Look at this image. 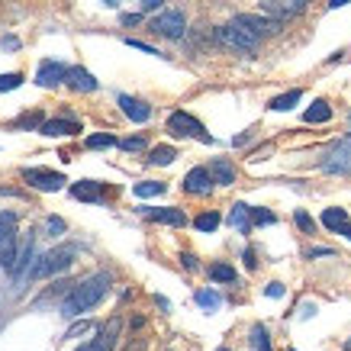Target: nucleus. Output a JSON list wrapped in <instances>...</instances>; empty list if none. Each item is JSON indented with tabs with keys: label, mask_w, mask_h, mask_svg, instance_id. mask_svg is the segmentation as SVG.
Wrapping results in <instances>:
<instances>
[{
	"label": "nucleus",
	"mask_w": 351,
	"mask_h": 351,
	"mask_svg": "<svg viewBox=\"0 0 351 351\" xmlns=\"http://www.w3.org/2000/svg\"><path fill=\"white\" fill-rule=\"evenodd\" d=\"M132 193H136V197H161V193H165V184L161 181H142V184L132 187Z\"/></svg>",
	"instance_id": "28"
},
{
	"label": "nucleus",
	"mask_w": 351,
	"mask_h": 351,
	"mask_svg": "<svg viewBox=\"0 0 351 351\" xmlns=\"http://www.w3.org/2000/svg\"><path fill=\"white\" fill-rule=\"evenodd\" d=\"M216 39H219L226 49H232V52H245V55H252L258 49V43H261L255 32L245 29L242 23H235V20L229 23V26H219V29H216Z\"/></svg>",
	"instance_id": "4"
},
{
	"label": "nucleus",
	"mask_w": 351,
	"mask_h": 351,
	"mask_svg": "<svg viewBox=\"0 0 351 351\" xmlns=\"http://www.w3.org/2000/svg\"><path fill=\"white\" fill-rule=\"evenodd\" d=\"M64 75H68V68L58 62H43L39 64V71H36V84L39 87H55V84H64Z\"/></svg>",
	"instance_id": "14"
},
{
	"label": "nucleus",
	"mask_w": 351,
	"mask_h": 351,
	"mask_svg": "<svg viewBox=\"0 0 351 351\" xmlns=\"http://www.w3.org/2000/svg\"><path fill=\"white\" fill-rule=\"evenodd\" d=\"M261 13H267V16L277 20V23L297 16V10H293V3H290V0H261Z\"/></svg>",
	"instance_id": "18"
},
{
	"label": "nucleus",
	"mask_w": 351,
	"mask_h": 351,
	"mask_svg": "<svg viewBox=\"0 0 351 351\" xmlns=\"http://www.w3.org/2000/svg\"><path fill=\"white\" fill-rule=\"evenodd\" d=\"M341 235H345V239L351 242V223H348V226H341Z\"/></svg>",
	"instance_id": "51"
},
{
	"label": "nucleus",
	"mask_w": 351,
	"mask_h": 351,
	"mask_svg": "<svg viewBox=\"0 0 351 351\" xmlns=\"http://www.w3.org/2000/svg\"><path fill=\"white\" fill-rule=\"evenodd\" d=\"M235 23H242L245 29H252L258 39H265V36H277V32H280V26H284V23L271 20L267 13H239V16H235Z\"/></svg>",
	"instance_id": "8"
},
{
	"label": "nucleus",
	"mask_w": 351,
	"mask_h": 351,
	"mask_svg": "<svg viewBox=\"0 0 351 351\" xmlns=\"http://www.w3.org/2000/svg\"><path fill=\"white\" fill-rule=\"evenodd\" d=\"M213 174L210 168H191L187 171V178H184V191L187 193H197V197H206V193L213 191Z\"/></svg>",
	"instance_id": "9"
},
{
	"label": "nucleus",
	"mask_w": 351,
	"mask_h": 351,
	"mask_svg": "<svg viewBox=\"0 0 351 351\" xmlns=\"http://www.w3.org/2000/svg\"><path fill=\"white\" fill-rule=\"evenodd\" d=\"M181 265L187 267V271H197V255H191V252H184V255H181Z\"/></svg>",
	"instance_id": "42"
},
{
	"label": "nucleus",
	"mask_w": 351,
	"mask_h": 351,
	"mask_svg": "<svg viewBox=\"0 0 351 351\" xmlns=\"http://www.w3.org/2000/svg\"><path fill=\"white\" fill-rule=\"evenodd\" d=\"M110 284H113L110 271H97V274L84 277V280H81V284H75V287H71V293L64 297L62 316H64V319H77L81 313L94 309L97 303L110 293Z\"/></svg>",
	"instance_id": "1"
},
{
	"label": "nucleus",
	"mask_w": 351,
	"mask_h": 351,
	"mask_svg": "<svg viewBox=\"0 0 351 351\" xmlns=\"http://www.w3.org/2000/svg\"><path fill=\"white\" fill-rule=\"evenodd\" d=\"M119 149H123V152H142V149H145V138H142V136H129V138H123V142H119Z\"/></svg>",
	"instance_id": "34"
},
{
	"label": "nucleus",
	"mask_w": 351,
	"mask_h": 351,
	"mask_svg": "<svg viewBox=\"0 0 351 351\" xmlns=\"http://www.w3.org/2000/svg\"><path fill=\"white\" fill-rule=\"evenodd\" d=\"M210 174H213V181L219 184V187H229V184H235V168L226 158H216L213 165H210Z\"/></svg>",
	"instance_id": "20"
},
{
	"label": "nucleus",
	"mask_w": 351,
	"mask_h": 351,
	"mask_svg": "<svg viewBox=\"0 0 351 351\" xmlns=\"http://www.w3.org/2000/svg\"><path fill=\"white\" fill-rule=\"evenodd\" d=\"M165 0H142V10H158Z\"/></svg>",
	"instance_id": "46"
},
{
	"label": "nucleus",
	"mask_w": 351,
	"mask_h": 351,
	"mask_svg": "<svg viewBox=\"0 0 351 351\" xmlns=\"http://www.w3.org/2000/svg\"><path fill=\"white\" fill-rule=\"evenodd\" d=\"M87 329H90L87 322H75V326L68 329V335H64V339H77V335H81V332H87Z\"/></svg>",
	"instance_id": "41"
},
{
	"label": "nucleus",
	"mask_w": 351,
	"mask_h": 351,
	"mask_svg": "<svg viewBox=\"0 0 351 351\" xmlns=\"http://www.w3.org/2000/svg\"><path fill=\"white\" fill-rule=\"evenodd\" d=\"M245 265L252 267V271H255V267H258V261H255V252H252V248H245Z\"/></svg>",
	"instance_id": "45"
},
{
	"label": "nucleus",
	"mask_w": 351,
	"mask_h": 351,
	"mask_svg": "<svg viewBox=\"0 0 351 351\" xmlns=\"http://www.w3.org/2000/svg\"><path fill=\"white\" fill-rule=\"evenodd\" d=\"M252 345H255V351H271V335L265 326H252Z\"/></svg>",
	"instance_id": "30"
},
{
	"label": "nucleus",
	"mask_w": 351,
	"mask_h": 351,
	"mask_svg": "<svg viewBox=\"0 0 351 351\" xmlns=\"http://www.w3.org/2000/svg\"><path fill=\"white\" fill-rule=\"evenodd\" d=\"M71 197L75 200H87V203H104V184H97V181L71 184Z\"/></svg>",
	"instance_id": "17"
},
{
	"label": "nucleus",
	"mask_w": 351,
	"mask_h": 351,
	"mask_svg": "<svg viewBox=\"0 0 351 351\" xmlns=\"http://www.w3.org/2000/svg\"><path fill=\"white\" fill-rule=\"evenodd\" d=\"M142 213L149 216L152 223H161V226H187V216H184V210H178V206H161V210H142Z\"/></svg>",
	"instance_id": "15"
},
{
	"label": "nucleus",
	"mask_w": 351,
	"mask_h": 351,
	"mask_svg": "<svg viewBox=\"0 0 351 351\" xmlns=\"http://www.w3.org/2000/svg\"><path fill=\"white\" fill-rule=\"evenodd\" d=\"M126 45L129 49H138V52H145V55H161L155 45H149V43H138V39H126Z\"/></svg>",
	"instance_id": "37"
},
{
	"label": "nucleus",
	"mask_w": 351,
	"mask_h": 351,
	"mask_svg": "<svg viewBox=\"0 0 351 351\" xmlns=\"http://www.w3.org/2000/svg\"><path fill=\"white\" fill-rule=\"evenodd\" d=\"M219 223H223V219H219V213H213V210H210V213H200L197 219H193V226H197L200 232H216Z\"/></svg>",
	"instance_id": "27"
},
{
	"label": "nucleus",
	"mask_w": 351,
	"mask_h": 351,
	"mask_svg": "<svg viewBox=\"0 0 351 351\" xmlns=\"http://www.w3.org/2000/svg\"><path fill=\"white\" fill-rule=\"evenodd\" d=\"M3 239H16V213H10V210L0 213V242Z\"/></svg>",
	"instance_id": "26"
},
{
	"label": "nucleus",
	"mask_w": 351,
	"mask_h": 351,
	"mask_svg": "<svg viewBox=\"0 0 351 351\" xmlns=\"http://www.w3.org/2000/svg\"><path fill=\"white\" fill-rule=\"evenodd\" d=\"M229 223H232V229H239V232H252V206H245V203H235L232 213H229Z\"/></svg>",
	"instance_id": "19"
},
{
	"label": "nucleus",
	"mask_w": 351,
	"mask_h": 351,
	"mask_svg": "<svg viewBox=\"0 0 351 351\" xmlns=\"http://www.w3.org/2000/svg\"><path fill=\"white\" fill-rule=\"evenodd\" d=\"M64 84L71 87V90H81V94H90V90H97V77L87 71V68H81V64H75V68H68V75H64Z\"/></svg>",
	"instance_id": "11"
},
{
	"label": "nucleus",
	"mask_w": 351,
	"mask_h": 351,
	"mask_svg": "<svg viewBox=\"0 0 351 351\" xmlns=\"http://www.w3.org/2000/svg\"><path fill=\"white\" fill-rule=\"evenodd\" d=\"M39 132L43 136H77L81 132V123H75V119H45L43 126H39Z\"/></svg>",
	"instance_id": "16"
},
{
	"label": "nucleus",
	"mask_w": 351,
	"mask_h": 351,
	"mask_svg": "<svg viewBox=\"0 0 351 351\" xmlns=\"http://www.w3.org/2000/svg\"><path fill=\"white\" fill-rule=\"evenodd\" d=\"M23 181L29 184V187H36V191L43 193H55L62 191L64 184V174H58V171H49V168H26L23 171Z\"/></svg>",
	"instance_id": "5"
},
{
	"label": "nucleus",
	"mask_w": 351,
	"mask_h": 351,
	"mask_svg": "<svg viewBox=\"0 0 351 351\" xmlns=\"http://www.w3.org/2000/svg\"><path fill=\"white\" fill-rule=\"evenodd\" d=\"M119 107L126 113L132 123H149L152 119V107L145 100H138V97H129V94H119Z\"/></svg>",
	"instance_id": "12"
},
{
	"label": "nucleus",
	"mask_w": 351,
	"mask_h": 351,
	"mask_svg": "<svg viewBox=\"0 0 351 351\" xmlns=\"http://www.w3.org/2000/svg\"><path fill=\"white\" fill-rule=\"evenodd\" d=\"M16 126H20V129H26V126H43V117H39V113H26V117H20V119H16Z\"/></svg>",
	"instance_id": "36"
},
{
	"label": "nucleus",
	"mask_w": 351,
	"mask_h": 351,
	"mask_svg": "<svg viewBox=\"0 0 351 351\" xmlns=\"http://www.w3.org/2000/svg\"><path fill=\"white\" fill-rule=\"evenodd\" d=\"M290 3H293V10H297V13H303L309 3H313V0H290Z\"/></svg>",
	"instance_id": "47"
},
{
	"label": "nucleus",
	"mask_w": 351,
	"mask_h": 351,
	"mask_svg": "<svg viewBox=\"0 0 351 351\" xmlns=\"http://www.w3.org/2000/svg\"><path fill=\"white\" fill-rule=\"evenodd\" d=\"M104 3H110V7H117V3H119V0H104Z\"/></svg>",
	"instance_id": "52"
},
{
	"label": "nucleus",
	"mask_w": 351,
	"mask_h": 351,
	"mask_svg": "<svg viewBox=\"0 0 351 351\" xmlns=\"http://www.w3.org/2000/svg\"><path fill=\"white\" fill-rule=\"evenodd\" d=\"M219 351H229V348H219Z\"/></svg>",
	"instance_id": "54"
},
{
	"label": "nucleus",
	"mask_w": 351,
	"mask_h": 351,
	"mask_svg": "<svg viewBox=\"0 0 351 351\" xmlns=\"http://www.w3.org/2000/svg\"><path fill=\"white\" fill-rule=\"evenodd\" d=\"M345 351H351V341H348V345H345Z\"/></svg>",
	"instance_id": "53"
},
{
	"label": "nucleus",
	"mask_w": 351,
	"mask_h": 351,
	"mask_svg": "<svg viewBox=\"0 0 351 351\" xmlns=\"http://www.w3.org/2000/svg\"><path fill=\"white\" fill-rule=\"evenodd\" d=\"M300 97H303V90H287V94H280V97H274L267 107L274 110V113H287V110H293L300 104Z\"/></svg>",
	"instance_id": "23"
},
{
	"label": "nucleus",
	"mask_w": 351,
	"mask_h": 351,
	"mask_svg": "<svg viewBox=\"0 0 351 351\" xmlns=\"http://www.w3.org/2000/svg\"><path fill=\"white\" fill-rule=\"evenodd\" d=\"M119 23H123V26H138V23H142V13H123Z\"/></svg>",
	"instance_id": "40"
},
{
	"label": "nucleus",
	"mask_w": 351,
	"mask_h": 351,
	"mask_svg": "<svg viewBox=\"0 0 351 351\" xmlns=\"http://www.w3.org/2000/svg\"><path fill=\"white\" fill-rule=\"evenodd\" d=\"M197 303H200L203 309H210V313H213V309L223 306V297H219L216 290H200V293H197Z\"/></svg>",
	"instance_id": "29"
},
{
	"label": "nucleus",
	"mask_w": 351,
	"mask_h": 351,
	"mask_svg": "<svg viewBox=\"0 0 351 351\" xmlns=\"http://www.w3.org/2000/svg\"><path fill=\"white\" fill-rule=\"evenodd\" d=\"M252 223H255V226H274L277 216L267 213V210H252Z\"/></svg>",
	"instance_id": "35"
},
{
	"label": "nucleus",
	"mask_w": 351,
	"mask_h": 351,
	"mask_svg": "<svg viewBox=\"0 0 351 351\" xmlns=\"http://www.w3.org/2000/svg\"><path fill=\"white\" fill-rule=\"evenodd\" d=\"M32 261H36V235L29 232V239L23 242L20 255H16V265H13L10 274H16V277H29V274H32V267H36Z\"/></svg>",
	"instance_id": "13"
},
{
	"label": "nucleus",
	"mask_w": 351,
	"mask_h": 351,
	"mask_svg": "<svg viewBox=\"0 0 351 351\" xmlns=\"http://www.w3.org/2000/svg\"><path fill=\"white\" fill-rule=\"evenodd\" d=\"M16 239H3L0 242V267H7V271H13V265H16Z\"/></svg>",
	"instance_id": "24"
},
{
	"label": "nucleus",
	"mask_w": 351,
	"mask_h": 351,
	"mask_svg": "<svg viewBox=\"0 0 351 351\" xmlns=\"http://www.w3.org/2000/svg\"><path fill=\"white\" fill-rule=\"evenodd\" d=\"M332 119V107L326 104V100H313V107L303 113V123H309V126H316V123H329Z\"/></svg>",
	"instance_id": "21"
},
{
	"label": "nucleus",
	"mask_w": 351,
	"mask_h": 351,
	"mask_svg": "<svg viewBox=\"0 0 351 351\" xmlns=\"http://www.w3.org/2000/svg\"><path fill=\"white\" fill-rule=\"evenodd\" d=\"M45 229H49V232H64V223L62 219H58V216H49V219H45Z\"/></svg>",
	"instance_id": "39"
},
{
	"label": "nucleus",
	"mask_w": 351,
	"mask_h": 351,
	"mask_svg": "<svg viewBox=\"0 0 351 351\" xmlns=\"http://www.w3.org/2000/svg\"><path fill=\"white\" fill-rule=\"evenodd\" d=\"M293 219H297V226L303 229V232H313V229H316V223H313V219H309L303 210H297V216H293Z\"/></svg>",
	"instance_id": "38"
},
{
	"label": "nucleus",
	"mask_w": 351,
	"mask_h": 351,
	"mask_svg": "<svg viewBox=\"0 0 351 351\" xmlns=\"http://www.w3.org/2000/svg\"><path fill=\"white\" fill-rule=\"evenodd\" d=\"M75 258H77V248H75V245H58V248L45 252V255L36 261L29 280H43V277L62 274V271H68V267L75 265Z\"/></svg>",
	"instance_id": "2"
},
{
	"label": "nucleus",
	"mask_w": 351,
	"mask_h": 351,
	"mask_svg": "<svg viewBox=\"0 0 351 351\" xmlns=\"http://www.w3.org/2000/svg\"><path fill=\"white\" fill-rule=\"evenodd\" d=\"M20 84H23V75H20V71H10V75H0V94H3V90H16Z\"/></svg>",
	"instance_id": "33"
},
{
	"label": "nucleus",
	"mask_w": 351,
	"mask_h": 351,
	"mask_svg": "<svg viewBox=\"0 0 351 351\" xmlns=\"http://www.w3.org/2000/svg\"><path fill=\"white\" fill-rule=\"evenodd\" d=\"M210 277H213V280H219V284H232V280H235V267L232 265H213V267H210Z\"/></svg>",
	"instance_id": "32"
},
{
	"label": "nucleus",
	"mask_w": 351,
	"mask_h": 351,
	"mask_svg": "<svg viewBox=\"0 0 351 351\" xmlns=\"http://www.w3.org/2000/svg\"><path fill=\"white\" fill-rule=\"evenodd\" d=\"M322 226L332 229V232H341V226H348V210H341V206H329V210L322 213Z\"/></svg>",
	"instance_id": "22"
},
{
	"label": "nucleus",
	"mask_w": 351,
	"mask_h": 351,
	"mask_svg": "<svg viewBox=\"0 0 351 351\" xmlns=\"http://www.w3.org/2000/svg\"><path fill=\"white\" fill-rule=\"evenodd\" d=\"M178 158V149L174 145H158V149L149 152V165H171Z\"/></svg>",
	"instance_id": "25"
},
{
	"label": "nucleus",
	"mask_w": 351,
	"mask_h": 351,
	"mask_svg": "<svg viewBox=\"0 0 351 351\" xmlns=\"http://www.w3.org/2000/svg\"><path fill=\"white\" fill-rule=\"evenodd\" d=\"M345 3H351V0H329V10H339V7H345Z\"/></svg>",
	"instance_id": "49"
},
{
	"label": "nucleus",
	"mask_w": 351,
	"mask_h": 351,
	"mask_svg": "<svg viewBox=\"0 0 351 351\" xmlns=\"http://www.w3.org/2000/svg\"><path fill=\"white\" fill-rule=\"evenodd\" d=\"M113 145H119V142L110 136V132H97V136H87V149H113Z\"/></svg>",
	"instance_id": "31"
},
{
	"label": "nucleus",
	"mask_w": 351,
	"mask_h": 351,
	"mask_svg": "<svg viewBox=\"0 0 351 351\" xmlns=\"http://www.w3.org/2000/svg\"><path fill=\"white\" fill-rule=\"evenodd\" d=\"M152 32L168 36V39H184V32H187V20H184L181 10H165V13H158V16L152 20Z\"/></svg>",
	"instance_id": "6"
},
{
	"label": "nucleus",
	"mask_w": 351,
	"mask_h": 351,
	"mask_svg": "<svg viewBox=\"0 0 351 351\" xmlns=\"http://www.w3.org/2000/svg\"><path fill=\"white\" fill-rule=\"evenodd\" d=\"M168 132L178 138H197L203 145H213V136L203 129V123L197 117H191L187 110H174L168 117Z\"/></svg>",
	"instance_id": "3"
},
{
	"label": "nucleus",
	"mask_w": 351,
	"mask_h": 351,
	"mask_svg": "<svg viewBox=\"0 0 351 351\" xmlns=\"http://www.w3.org/2000/svg\"><path fill=\"white\" fill-rule=\"evenodd\" d=\"M16 45H20V43H16V39H13V36H7V39H3V43H0V49H10V52H13V49H16Z\"/></svg>",
	"instance_id": "48"
},
{
	"label": "nucleus",
	"mask_w": 351,
	"mask_h": 351,
	"mask_svg": "<svg viewBox=\"0 0 351 351\" xmlns=\"http://www.w3.org/2000/svg\"><path fill=\"white\" fill-rule=\"evenodd\" d=\"M326 255H332V248H309L306 252V258H326Z\"/></svg>",
	"instance_id": "44"
},
{
	"label": "nucleus",
	"mask_w": 351,
	"mask_h": 351,
	"mask_svg": "<svg viewBox=\"0 0 351 351\" xmlns=\"http://www.w3.org/2000/svg\"><path fill=\"white\" fill-rule=\"evenodd\" d=\"M265 293H267V297H284V284H267V290H265Z\"/></svg>",
	"instance_id": "43"
},
{
	"label": "nucleus",
	"mask_w": 351,
	"mask_h": 351,
	"mask_svg": "<svg viewBox=\"0 0 351 351\" xmlns=\"http://www.w3.org/2000/svg\"><path fill=\"white\" fill-rule=\"evenodd\" d=\"M126 351H145V341H136V345H129Z\"/></svg>",
	"instance_id": "50"
},
{
	"label": "nucleus",
	"mask_w": 351,
	"mask_h": 351,
	"mask_svg": "<svg viewBox=\"0 0 351 351\" xmlns=\"http://www.w3.org/2000/svg\"><path fill=\"white\" fill-rule=\"evenodd\" d=\"M326 174H351V136H345L322 161Z\"/></svg>",
	"instance_id": "7"
},
{
	"label": "nucleus",
	"mask_w": 351,
	"mask_h": 351,
	"mask_svg": "<svg viewBox=\"0 0 351 351\" xmlns=\"http://www.w3.org/2000/svg\"><path fill=\"white\" fill-rule=\"evenodd\" d=\"M119 332H123V319H119V316H113L107 326H100V332H97L94 351H113V348H117V341H119Z\"/></svg>",
	"instance_id": "10"
}]
</instances>
